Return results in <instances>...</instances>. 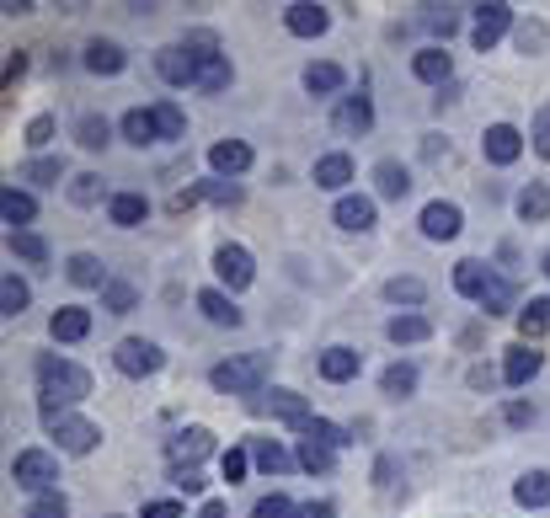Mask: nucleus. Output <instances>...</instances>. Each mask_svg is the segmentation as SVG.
<instances>
[{
	"instance_id": "nucleus-22",
	"label": "nucleus",
	"mask_w": 550,
	"mask_h": 518,
	"mask_svg": "<svg viewBox=\"0 0 550 518\" xmlns=\"http://www.w3.org/2000/svg\"><path fill=\"white\" fill-rule=\"evenodd\" d=\"M332 219H337L342 230H358V235H364V230H374V203L348 193V198H337V214H332Z\"/></svg>"
},
{
	"instance_id": "nucleus-16",
	"label": "nucleus",
	"mask_w": 550,
	"mask_h": 518,
	"mask_svg": "<svg viewBox=\"0 0 550 518\" xmlns=\"http://www.w3.org/2000/svg\"><path fill=\"white\" fill-rule=\"evenodd\" d=\"M49 332H54V342H81V337L91 332V310H81V305H65V310H54Z\"/></svg>"
},
{
	"instance_id": "nucleus-26",
	"label": "nucleus",
	"mask_w": 550,
	"mask_h": 518,
	"mask_svg": "<svg viewBox=\"0 0 550 518\" xmlns=\"http://www.w3.org/2000/svg\"><path fill=\"white\" fill-rule=\"evenodd\" d=\"M123 139L145 150V145L161 139V123H155V113H145V107H134V113H123Z\"/></svg>"
},
{
	"instance_id": "nucleus-15",
	"label": "nucleus",
	"mask_w": 550,
	"mask_h": 518,
	"mask_svg": "<svg viewBox=\"0 0 550 518\" xmlns=\"http://www.w3.org/2000/svg\"><path fill=\"white\" fill-rule=\"evenodd\" d=\"M209 166L219 171V177H241V171L251 166V145H241V139H219V145L209 150Z\"/></svg>"
},
{
	"instance_id": "nucleus-61",
	"label": "nucleus",
	"mask_w": 550,
	"mask_h": 518,
	"mask_svg": "<svg viewBox=\"0 0 550 518\" xmlns=\"http://www.w3.org/2000/svg\"><path fill=\"white\" fill-rule=\"evenodd\" d=\"M545 273H550V257H545Z\"/></svg>"
},
{
	"instance_id": "nucleus-42",
	"label": "nucleus",
	"mask_w": 550,
	"mask_h": 518,
	"mask_svg": "<svg viewBox=\"0 0 550 518\" xmlns=\"http://www.w3.org/2000/svg\"><path fill=\"white\" fill-rule=\"evenodd\" d=\"M11 251L27 262H49V246H43V235H33V230H11Z\"/></svg>"
},
{
	"instance_id": "nucleus-39",
	"label": "nucleus",
	"mask_w": 550,
	"mask_h": 518,
	"mask_svg": "<svg viewBox=\"0 0 550 518\" xmlns=\"http://www.w3.org/2000/svg\"><path fill=\"white\" fill-rule=\"evenodd\" d=\"M422 294H428V289H422V278H390V284H385L390 305H422Z\"/></svg>"
},
{
	"instance_id": "nucleus-53",
	"label": "nucleus",
	"mask_w": 550,
	"mask_h": 518,
	"mask_svg": "<svg viewBox=\"0 0 550 518\" xmlns=\"http://www.w3.org/2000/svg\"><path fill=\"white\" fill-rule=\"evenodd\" d=\"M518 49H524V54L545 49V27L540 22H524V27H518Z\"/></svg>"
},
{
	"instance_id": "nucleus-56",
	"label": "nucleus",
	"mask_w": 550,
	"mask_h": 518,
	"mask_svg": "<svg viewBox=\"0 0 550 518\" xmlns=\"http://www.w3.org/2000/svg\"><path fill=\"white\" fill-rule=\"evenodd\" d=\"M182 486V492H203V476H198V465H177V476H171Z\"/></svg>"
},
{
	"instance_id": "nucleus-54",
	"label": "nucleus",
	"mask_w": 550,
	"mask_h": 518,
	"mask_svg": "<svg viewBox=\"0 0 550 518\" xmlns=\"http://www.w3.org/2000/svg\"><path fill=\"white\" fill-rule=\"evenodd\" d=\"M49 139H54V118H33V123H27V145H49Z\"/></svg>"
},
{
	"instance_id": "nucleus-35",
	"label": "nucleus",
	"mask_w": 550,
	"mask_h": 518,
	"mask_svg": "<svg viewBox=\"0 0 550 518\" xmlns=\"http://www.w3.org/2000/svg\"><path fill=\"white\" fill-rule=\"evenodd\" d=\"M75 139H81L86 150H102L107 139H113V123H107V118H97V113H86L81 123H75Z\"/></svg>"
},
{
	"instance_id": "nucleus-45",
	"label": "nucleus",
	"mask_w": 550,
	"mask_h": 518,
	"mask_svg": "<svg viewBox=\"0 0 550 518\" xmlns=\"http://www.w3.org/2000/svg\"><path fill=\"white\" fill-rule=\"evenodd\" d=\"M294 460H300L305 470H316V476H326V470H332V449H326V444H316V438H305Z\"/></svg>"
},
{
	"instance_id": "nucleus-2",
	"label": "nucleus",
	"mask_w": 550,
	"mask_h": 518,
	"mask_svg": "<svg viewBox=\"0 0 550 518\" xmlns=\"http://www.w3.org/2000/svg\"><path fill=\"white\" fill-rule=\"evenodd\" d=\"M454 289L465 294V300H476L486 316H508V284H502V278L492 273V268H481V262H460V268H454Z\"/></svg>"
},
{
	"instance_id": "nucleus-41",
	"label": "nucleus",
	"mask_w": 550,
	"mask_h": 518,
	"mask_svg": "<svg viewBox=\"0 0 550 518\" xmlns=\"http://www.w3.org/2000/svg\"><path fill=\"white\" fill-rule=\"evenodd\" d=\"M380 385H385V396H412V390H417V369L412 364H390Z\"/></svg>"
},
{
	"instance_id": "nucleus-6",
	"label": "nucleus",
	"mask_w": 550,
	"mask_h": 518,
	"mask_svg": "<svg viewBox=\"0 0 550 518\" xmlns=\"http://www.w3.org/2000/svg\"><path fill=\"white\" fill-rule=\"evenodd\" d=\"M43 417H49V433L59 438V449H65V454H91V449H97V428H91V422L86 417H70V412H43Z\"/></svg>"
},
{
	"instance_id": "nucleus-8",
	"label": "nucleus",
	"mask_w": 550,
	"mask_h": 518,
	"mask_svg": "<svg viewBox=\"0 0 550 518\" xmlns=\"http://www.w3.org/2000/svg\"><path fill=\"white\" fill-rule=\"evenodd\" d=\"M481 150H486V161H492V166H513L518 155H524V134H518L513 123H492L486 139H481Z\"/></svg>"
},
{
	"instance_id": "nucleus-19",
	"label": "nucleus",
	"mask_w": 550,
	"mask_h": 518,
	"mask_svg": "<svg viewBox=\"0 0 550 518\" xmlns=\"http://www.w3.org/2000/svg\"><path fill=\"white\" fill-rule=\"evenodd\" d=\"M540 369H545V358L524 342V348H513V353H508V364H502V380H508V385H529Z\"/></svg>"
},
{
	"instance_id": "nucleus-49",
	"label": "nucleus",
	"mask_w": 550,
	"mask_h": 518,
	"mask_svg": "<svg viewBox=\"0 0 550 518\" xmlns=\"http://www.w3.org/2000/svg\"><path fill=\"white\" fill-rule=\"evenodd\" d=\"M251 518H294V508H289L284 492H273V497H262L257 508H251Z\"/></svg>"
},
{
	"instance_id": "nucleus-23",
	"label": "nucleus",
	"mask_w": 550,
	"mask_h": 518,
	"mask_svg": "<svg viewBox=\"0 0 550 518\" xmlns=\"http://www.w3.org/2000/svg\"><path fill=\"white\" fill-rule=\"evenodd\" d=\"M385 337L396 342V348H401V342L412 348V342H428V337H433V326H428V316H412V310H406V316H390Z\"/></svg>"
},
{
	"instance_id": "nucleus-27",
	"label": "nucleus",
	"mask_w": 550,
	"mask_h": 518,
	"mask_svg": "<svg viewBox=\"0 0 550 518\" xmlns=\"http://www.w3.org/2000/svg\"><path fill=\"white\" fill-rule=\"evenodd\" d=\"M518 219H524V225H540V219H550V187H545V182H529L524 193H518Z\"/></svg>"
},
{
	"instance_id": "nucleus-4",
	"label": "nucleus",
	"mask_w": 550,
	"mask_h": 518,
	"mask_svg": "<svg viewBox=\"0 0 550 518\" xmlns=\"http://www.w3.org/2000/svg\"><path fill=\"white\" fill-rule=\"evenodd\" d=\"M11 481L27 486V492L49 497V486L59 481V460H54V454H43V449H22L17 460H11Z\"/></svg>"
},
{
	"instance_id": "nucleus-36",
	"label": "nucleus",
	"mask_w": 550,
	"mask_h": 518,
	"mask_svg": "<svg viewBox=\"0 0 550 518\" xmlns=\"http://www.w3.org/2000/svg\"><path fill=\"white\" fill-rule=\"evenodd\" d=\"M27 300H33V294H27V284H22V278H17V273H11V278H6V284H0V310H6V316H11V321H17V316H22V310H27Z\"/></svg>"
},
{
	"instance_id": "nucleus-28",
	"label": "nucleus",
	"mask_w": 550,
	"mask_h": 518,
	"mask_svg": "<svg viewBox=\"0 0 550 518\" xmlns=\"http://www.w3.org/2000/svg\"><path fill=\"white\" fill-rule=\"evenodd\" d=\"M374 187H380V198H406L412 193V177H406L401 161H380L374 166Z\"/></svg>"
},
{
	"instance_id": "nucleus-44",
	"label": "nucleus",
	"mask_w": 550,
	"mask_h": 518,
	"mask_svg": "<svg viewBox=\"0 0 550 518\" xmlns=\"http://www.w3.org/2000/svg\"><path fill=\"white\" fill-rule=\"evenodd\" d=\"M193 198H209V203H241V187L225 182V177H209V182H198V187H193Z\"/></svg>"
},
{
	"instance_id": "nucleus-59",
	"label": "nucleus",
	"mask_w": 550,
	"mask_h": 518,
	"mask_svg": "<svg viewBox=\"0 0 550 518\" xmlns=\"http://www.w3.org/2000/svg\"><path fill=\"white\" fill-rule=\"evenodd\" d=\"M508 422H513V428H524V422H534V406L513 401V406H508Z\"/></svg>"
},
{
	"instance_id": "nucleus-57",
	"label": "nucleus",
	"mask_w": 550,
	"mask_h": 518,
	"mask_svg": "<svg viewBox=\"0 0 550 518\" xmlns=\"http://www.w3.org/2000/svg\"><path fill=\"white\" fill-rule=\"evenodd\" d=\"M294 518H337L332 502H305V508H294Z\"/></svg>"
},
{
	"instance_id": "nucleus-21",
	"label": "nucleus",
	"mask_w": 550,
	"mask_h": 518,
	"mask_svg": "<svg viewBox=\"0 0 550 518\" xmlns=\"http://www.w3.org/2000/svg\"><path fill=\"white\" fill-rule=\"evenodd\" d=\"M369 123H374V102L369 97H342V107H337V129L342 134H369Z\"/></svg>"
},
{
	"instance_id": "nucleus-3",
	"label": "nucleus",
	"mask_w": 550,
	"mask_h": 518,
	"mask_svg": "<svg viewBox=\"0 0 550 518\" xmlns=\"http://www.w3.org/2000/svg\"><path fill=\"white\" fill-rule=\"evenodd\" d=\"M267 369H273V358H267V353H241V358L214 364L209 369V385L225 390V396H246V390H257L267 380Z\"/></svg>"
},
{
	"instance_id": "nucleus-18",
	"label": "nucleus",
	"mask_w": 550,
	"mask_h": 518,
	"mask_svg": "<svg viewBox=\"0 0 550 518\" xmlns=\"http://www.w3.org/2000/svg\"><path fill=\"white\" fill-rule=\"evenodd\" d=\"M358 369H364V353H353V348H326V353H321V374H326L332 385L353 380Z\"/></svg>"
},
{
	"instance_id": "nucleus-48",
	"label": "nucleus",
	"mask_w": 550,
	"mask_h": 518,
	"mask_svg": "<svg viewBox=\"0 0 550 518\" xmlns=\"http://www.w3.org/2000/svg\"><path fill=\"white\" fill-rule=\"evenodd\" d=\"M428 33H438V38H454V27H460V17H454V11H444V6H428Z\"/></svg>"
},
{
	"instance_id": "nucleus-14",
	"label": "nucleus",
	"mask_w": 550,
	"mask_h": 518,
	"mask_svg": "<svg viewBox=\"0 0 550 518\" xmlns=\"http://www.w3.org/2000/svg\"><path fill=\"white\" fill-rule=\"evenodd\" d=\"M284 27L294 38H321L326 27H332V17H326V6H310V0H300V6L284 11Z\"/></svg>"
},
{
	"instance_id": "nucleus-1",
	"label": "nucleus",
	"mask_w": 550,
	"mask_h": 518,
	"mask_svg": "<svg viewBox=\"0 0 550 518\" xmlns=\"http://www.w3.org/2000/svg\"><path fill=\"white\" fill-rule=\"evenodd\" d=\"M38 385H43V412H59V406H75L91 396V374L70 358H38Z\"/></svg>"
},
{
	"instance_id": "nucleus-5",
	"label": "nucleus",
	"mask_w": 550,
	"mask_h": 518,
	"mask_svg": "<svg viewBox=\"0 0 550 518\" xmlns=\"http://www.w3.org/2000/svg\"><path fill=\"white\" fill-rule=\"evenodd\" d=\"M113 364H118V374H129V380H145V374H155L166 364V353L155 348V342H145V337H123L113 348Z\"/></svg>"
},
{
	"instance_id": "nucleus-33",
	"label": "nucleus",
	"mask_w": 550,
	"mask_h": 518,
	"mask_svg": "<svg viewBox=\"0 0 550 518\" xmlns=\"http://www.w3.org/2000/svg\"><path fill=\"white\" fill-rule=\"evenodd\" d=\"M305 91H310V97H337V91H342V70L337 65H310L305 70Z\"/></svg>"
},
{
	"instance_id": "nucleus-43",
	"label": "nucleus",
	"mask_w": 550,
	"mask_h": 518,
	"mask_svg": "<svg viewBox=\"0 0 550 518\" xmlns=\"http://www.w3.org/2000/svg\"><path fill=\"white\" fill-rule=\"evenodd\" d=\"M65 177V161H27L22 166V182H38V187H59Z\"/></svg>"
},
{
	"instance_id": "nucleus-38",
	"label": "nucleus",
	"mask_w": 550,
	"mask_h": 518,
	"mask_svg": "<svg viewBox=\"0 0 550 518\" xmlns=\"http://www.w3.org/2000/svg\"><path fill=\"white\" fill-rule=\"evenodd\" d=\"M257 465L267 470V476H284V470L294 465V454H289L284 444H273V438H267V444H257Z\"/></svg>"
},
{
	"instance_id": "nucleus-13",
	"label": "nucleus",
	"mask_w": 550,
	"mask_h": 518,
	"mask_svg": "<svg viewBox=\"0 0 550 518\" xmlns=\"http://www.w3.org/2000/svg\"><path fill=\"white\" fill-rule=\"evenodd\" d=\"M257 412H273V417L294 422V428L310 422V406H305V396H294V390H267V396H257Z\"/></svg>"
},
{
	"instance_id": "nucleus-17",
	"label": "nucleus",
	"mask_w": 550,
	"mask_h": 518,
	"mask_svg": "<svg viewBox=\"0 0 550 518\" xmlns=\"http://www.w3.org/2000/svg\"><path fill=\"white\" fill-rule=\"evenodd\" d=\"M353 182V161H348V155H321V161H316V187H326V193H342V187H348Z\"/></svg>"
},
{
	"instance_id": "nucleus-51",
	"label": "nucleus",
	"mask_w": 550,
	"mask_h": 518,
	"mask_svg": "<svg viewBox=\"0 0 550 518\" xmlns=\"http://www.w3.org/2000/svg\"><path fill=\"white\" fill-rule=\"evenodd\" d=\"M529 139H534V150H540L545 161H550V107H540V113H534V129H529Z\"/></svg>"
},
{
	"instance_id": "nucleus-34",
	"label": "nucleus",
	"mask_w": 550,
	"mask_h": 518,
	"mask_svg": "<svg viewBox=\"0 0 550 518\" xmlns=\"http://www.w3.org/2000/svg\"><path fill=\"white\" fill-rule=\"evenodd\" d=\"M518 332H524V342L545 337L550 332V300H529L524 310H518Z\"/></svg>"
},
{
	"instance_id": "nucleus-11",
	"label": "nucleus",
	"mask_w": 550,
	"mask_h": 518,
	"mask_svg": "<svg viewBox=\"0 0 550 518\" xmlns=\"http://www.w3.org/2000/svg\"><path fill=\"white\" fill-rule=\"evenodd\" d=\"M214 273L225 278L230 289H246L251 278H257V268H251V251H246V246H219V251H214Z\"/></svg>"
},
{
	"instance_id": "nucleus-52",
	"label": "nucleus",
	"mask_w": 550,
	"mask_h": 518,
	"mask_svg": "<svg viewBox=\"0 0 550 518\" xmlns=\"http://www.w3.org/2000/svg\"><path fill=\"white\" fill-rule=\"evenodd\" d=\"M97 182H102V177H91V171H81V177L70 182V198H75V203H97V193H102Z\"/></svg>"
},
{
	"instance_id": "nucleus-40",
	"label": "nucleus",
	"mask_w": 550,
	"mask_h": 518,
	"mask_svg": "<svg viewBox=\"0 0 550 518\" xmlns=\"http://www.w3.org/2000/svg\"><path fill=\"white\" fill-rule=\"evenodd\" d=\"M305 438H316V444H326V449H342V444H353V438L342 433L337 422H326V417H310V422H305Z\"/></svg>"
},
{
	"instance_id": "nucleus-58",
	"label": "nucleus",
	"mask_w": 550,
	"mask_h": 518,
	"mask_svg": "<svg viewBox=\"0 0 550 518\" xmlns=\"http://www.w3.org/2000/svg\"><path fill=\"white\" fill-rule=\"evenodd\" d=\"M22 75H27V54H11V59H6V86H17Z\"/></svg>"
},
{
	"instance_id": "nucleus-12",
	"label": "nucleus",
	"mask_w": 550,
	"mask_h": 518,
	"mask_svg": "<svg viewBox=\"0 0 550 518\" xmlns=\"http://www.w3.org/2000/svg\"><path fill=\"white\" fill-rule=\"evenodd\" d=\"M460 209H454V203H428V209H422V235H428V241H454V235H460Z\"/></svg>"
},
{
	"instance_id": "nucleus-55",
	"label": "nucleus",
	"mask_w": 550,
	"mask_h": 518,
	"mask_svg": "<svg viewBox=\"0 0 550 518\" xmlns=\"http://www.w3.org/2000/svg\"><path fill=\"white\" fill-rule=\"evenodd\" d=\"M145 518H182V502H171V497H155V502H145Z\"/></svg>"
},
{
	"instance_id": "nucleus-20",
	"label": "nucleus",
	"mask_w": 550,
	"mask_h": 518,
	"mask_svg": "<svg viewBox=\"0 0 550 518\" xmlns=\"http://www.w3.org/2000/svg\"><path fill=\"white\" fill-rule=\"evenodd\" d=\"M412 75H417V81H428V86H444L449 75H454V59H449L444 49H422V54L412 59Z\"/></svg>"
},
{
	"instance_id": "nucleus-37",
	"label": "nucleus",
	"mask_w": 550,
	"mask_h": 518,
	"mask_svg": "<svg viewBox=\"0 0 550 518\" xmlns=\"http://www.w3.org/2000/svg\"><path fill=\"white\" fill-rule=\"evenodd\" d=\"M150 113H155V123H161V139H182L187 134V118H182L177 102H155Z\"/></svg>"
},
{
	"instance_id": "nucleus-46",
	"label": "nucleus",
	"mask_w": 550,
	"mask_h": 518,
	"mask_svg": "<svg viewBox=\"0 0 550 518\" xmlns=\"http://www.w3.org/2000/svg\"><path fill=\"white\" fill-rule=\"evenodd\" d=\"M102 310L129 316V310H134V289H129V284H107V289H102Z\"/></svg>"
},
{
	"instance_id": "nucleus-60",
	"label": "nucleus",
	"mask_w": 550,
	"mask_h": 518,
	"mask_svg": "<svg viewBox=\"0 0 550 518\" xmlns=\"http://www.w3.org/2000/svg\"><path fill=\"white\" fill-rule=\"evenodd\" d=\"M198 518H225V502H203V513Z\"/></svg>"
},
{
	"instance_id": "nucleus-30",
	"label": "nucleus",
	"mask_w": 550,
	"mask_h": 518,
	"mask_svg": "<svg viewBox=\"0 0 550 518\" xmlns=\"http://www.w3.org/2000/svg\"><path fill=\"white\" fill-rule=\"evenodd\" d=\"M145 214H150V203L139 198V193H118L113 203H107V219H113V225H123V230H134Z\"/></svg>"
},
{
	"instance_id": "nucleus-9",
	"label": "nucleus",
	"mask_w": 550,
	"mask_h": 518,
	"mask_svg": "<svg viewBox=\"0 0 550 518\" xmlns=\"http://www.w3.org/2000/svg\"><path fill=\"white\" fill-rule=\"evenodd\" d=\"M209 449H214V433H209V428H182V433H171V438H166L171 465H198Z\"/></svg>"
},
{
	"instance_id": "nucleus-10",
	"label": "nucleus",
	"mask_w": 550,
	"mask_h": 518,
	"mask_svg": "<svg viewBox=\"0 0 550 518\" xmlns=\"http://www.w3.org/2000/svg\"><path fill=\"white\" fill-rule=\"evenodd\" d=\"M508 27H513V6L492 0V6H476V33H470V38H476V49L486 54L502 33H508Z\"/></svg>"
},
{
	"instance_id": "nucleus-50",
	"label": "nucleus",
	"mask_w": 550,
	"mask_h": 518,
	"mask_svg": "<svg viewBox=\"0 0 550 518\" xmlns=\"http://www.w3.org/2000/svg\"><path fill=\"white\" fill-rule=\"evenodd\" d=\"M246 465H251V460H246V449H230L225 460H219V476L235 486V481H246Z\"/></svg>"
},
{
	"instance_id": "nucleus-32",
	"label": "nucleus",
	"mask_w": 550,
	"mask_h": 518,
	"mask_svg": "<svg viewBox=\"0 0 550 518\" xmlns=\"http://www.w3.org/2000/svg\"><path fill=\"white\" fill-rule=\"evenodd\" d=\"M198 310H203L214 326H241V310H235L219 289H203V294H198Z\"/></svg>"
},
{
	"instance_id": "nucleus-24",
	"label": "nucleus",
	"mask_w": 550,
	"mask_h": 518,
	"mask_svg": "<svg viewBox=\"0 0 550 518\" xmlns=\"http://www.w3.org/2000/svg\"><path fill=\"white\" fill-rule=\"evenodd\" d=\"M0 214H6L11 230H22V225H33L38 203H33V193H22V187H6V193H0Z\"/></svg>"
},
{
	"instance_id": "nucleus-47",
	"label": "nucleus",
	"mask_w": 550,
	"mask_h": 518,
	"mask_svg": "<svg viewBox=\"0 0 550 518\" xmlns=\"http://www.w3.org/2000/svg\"><path fill=\"white\" fill-rule=\"evenodd\" d=\"M22 518H70V502L59 497V492H49V497H38L33 508H27Z\"/></svg>"
},
{
	"instance_id": "nucleus-7",
	"label": "nucleus",
	"mask_w": 550,
	"mask_h": 518,
	"mask_svg": "<svg viewBox=\"0 0 550 518\" xmlns=\"http://www.w3.org/2000/svg\"><path fill=\"white\" fill-rule=\"evenodd\" d=\"M155 70H161L166 86H193L198 81V54L187 43H171V49L155 54Z\"/></svg>"
},
{
	"instance_id": "nucleus-25",
	"label": "nucleus",
	"mask_w": 550,
	"mask_h": 518,
	"mask_svg": "<svg viewBox=\"0 0 550 518\" xmlns=\"http://www.w3.org/2000/svg\"><path fill=\"white\" fill-rule=\"evenodd\" d=\"M123 65H129V59H123L118 43H107V38L86 43V70H91V75H118Z\"/></svg>"
},
{
	"instance_id": "nucleus-31",
	"label": "nucleus",
	"mask_w": 550,
	"mask_h": 518,
	"mask_svg": "<svg viewBox=\"0 0 550 518\" xmlns=\"http://www.w3.org/2000/svg\"><path fill=\"white\" fill-rule=\"evenodd\" d=\"M513 497L524 502V508H550V470H529V476L513 486Z\"/></svg>"
},
{
	"instance_id": "nucleus-29",
	"label": "nucleus",
	"mask_w": 550,
	"mask_h": 518,
	"mask_svg": "<svg viewBox=\"0 0 550 518\" xmlns=\"http://www.w3.org/2000/svg\"><path fill=\"white\" fill-rule=\"evenodd\" d=\"M65 268H70V284H81V289H107V273H102V262L91 257V251H75Z\"/></svg>"
}]
</instances>
